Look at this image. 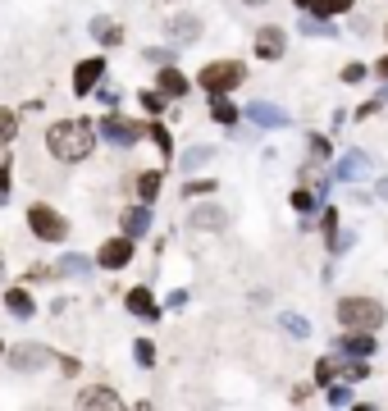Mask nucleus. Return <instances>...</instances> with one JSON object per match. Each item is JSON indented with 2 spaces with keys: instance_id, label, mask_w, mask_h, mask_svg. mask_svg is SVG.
Masks as SVG:
<instances>
[{
  "instance_id": "nucleus-6",
  "label": "nucleus",
  "mask_w": 388,
  "mask_h": 411,
  "mask_svg": "<svg viewBox=\"0 0 388 411\" xmlns=\"http://www.w3.org/2000/svg\"><path fill=\"white\" fill-rule=\"evenodd\" d=\"M101 78H105V60H101V55H92V60H83V64L73 68V92L87 96L96 83H101Z\"/></svg>"
},
{
  "instance_id": "nucleus-4",
  "label": "nucleus",
  "mask_w": 388,
  "mask_h": 411,
  "mask_svg": "<svg viewBox=\"0 0 388 411\" xmlns=\"http://www.w3.org/2000/svg\"><path fill=\"white\" fill-rule=\"evenodd\" d=\"M238 83H242V64H233V60H219V64L201 68V87H206V92H233Z\"/></svg>"
},
{
  "instance_id": "nucleus-7",
  "label": "nucleus",
  "mask_w": 388,
  "mask_h": 411,
  "mask_svg": "<svg viewBox=\"0 0 388 411\" xmlns=\"http://www.w3.org/2000/svg\"><path fill=\"white\" fill-rule=\"evenodd\" d=\"M101 129H105V137H110L114 146H133L142 137V124H128V119H119V114H105Z\"/></svg>"
},
{
  "instance_id": "nucleus-38",
  "label": "nucleus",
  "mask_w": 388,
  "mask_h": 411,
  "mask_svg": "<svg viewBox=\"0 0 388 411\" xmlns=\"http://www.w3.org/2000/svg\"><path fill=\"white\" fill-rule=\"evenodd\" d=\"M380 73H384V78H388V60H380Z\"/></svg>"
},
{
  "instance_id": "nucleus-22",
  "label": "nucleus",
  "mask_w": 388,
  "mask_h": 411,
  "mask_svg": "<svg viewBox=\"0 0 388 411\" xmlns=\"http://www.w3.org/2000/svg\"><path fill=\"white\" fill-rule=\"evenodd\" d=\"M210 114H215L224 129H229V124H238V110H233V105L224 101V92H215V101H210Z\"/></svg>"
},
{
  "instance_id": "nucleus-34",
  "label": "nucleus",
  "mask_w": 388,
  "mask_h": 411,
  "mask_svg": "<svg viewBox=\"0 0 388 411\" xmlns=\"http://www.w3.org/2000/svg\"><path fill=\"white\" fill-rule=\"evenodd\" d=\"M365 375H370V366H365V361H361V357H356V361H352V366H347V379H365Z\"/></svg>"
},
{
  "instance_id": "nucleus-36",
  "label": "nucleus",
  "mask_w": 388,
  "mask_h": 411,
  "mask_svg": "<svg viewBox=\"0 0 388 411\" xmlns=\"http://www.w3.org/2000/svg\"><path fill=\"white\" fill-rule=\"evenodd\" d=\"M201 160H210V146H192L188 151V165H201Z\"/></svg>"
},
{
  "instance_id": "nucleus-18",
  "label": "nucleus",
  "mask_w": 388,
  "mask_h": 411,
  "mask_svg": "<svg viewBox=\"0 0 388 411\" xmlns=\"http://www.w3.org/2000/svg\"><path fill=\"white\" fill-rule=\"evenodd\" d=\"M78 407H119V393H114V388H87V393L78 398Z\"/></svg>"
},
{
  "instance_id": "nucleus-23",
  "label": "nucleus",
  "mask_w": 388,
  "mask_h": 411,
  "mask_svg": "<svg viewBox=\"0 0 388 411\" xmlns=\"http://www.w3.org/2000/svg\"><path fill=\"white\" fill-rule=\"evenodd\" d=\"M87 270H92V261H87V256H64L60 266H55V274H87Z\"/></svg>"
},
{
  "instance_id": "nucleus-37",
  "label": "nucleus",
  "mask_w": 388,
  "mask_h": 411,
  "mask_svg": "<svg viewBox=\"0 0 388 411\" xmlns=\"http://www.w3.org/2000/svg\"><path fill=\"white\" fill-rule=\"evenodd\" d=\"M375 197H384V201H388V179L380 183V188H375Z\"/></svg>"
},
{
  "instance_id": "nucleus-26",
  "label": "nucleus",
  "mask_w": 388,
  "mask_h": 411,
  "mask_svg": "<svg viewBox=\"0 0 388 411\" xmlns=\"http://www.w3.org/2000/svg\"><path fill=\"white\" fill-rule=\"evenodd\" d=\"M133 347H138V352H133V357H138V366H151V361H155V347H151V338H138Z\"/></svg>"
},
{
  "instance_id": "nucleus-3",
  "label": "nucleus",
  "mask_w": 388,
  "mask_h": 411,
  "mask_svg": "<svg viewBox=\"0 0 388 411\" xmlns=\"http://www.w3.org/2000/svg\"><path fill=\"white\" fill-rule=\"evenodd\" d=\"M28 224H32V233L42 242H64L69 238V224H64V215H55L51 206H32L28 210Z\"/></svg>"
},
{
  "instance_id": "nucleus-24",
  "label": "nucleus",
  "mask_w": 388,
  "mask_h": 411,
  "mask_svg": "<svg viewBox=\"0 0 388 411\" xmlns=\"http://www.w3.org/2000/svg\"><path fill=\"white\" fill-rule=\"evenodd\" d=\"M138 192H142V197L151 201L155 192H160V174H155V169H151V174H142V179H138Z\"/></svg>"
},
{
  "instance_id": "nucleus-5",
  "label": "nucleus",
  "mask_w": 388,
  "mask_h": 411,
  "mask_svg": "<svg viewBox=\"0 0 388 411\" xmlns=\"http://www.w3.org/2000/svg\"><path fill=\"white\" fill-rule=\"evenodd\" d=\"M133 261V238L123 233V238H110L101 251H96V266H105V270H119V266H128Z\"/></svg>"
},
{
  "instance_id": "nucleus-20",
  "label": "nucleus",
  "mask_w": 388,
  "mask_h": 411,
  "mask_svg": "<svg viewBox=\"0 0 388 411\" xmlns=\"http://www.w3.org/2000/svg\"><path fill=\"white\" fill-rule=\"evenodd\" d=\"M5 306L14 311V316H32V311H37V306H32V297H28L23 288H9V292H5Z\"/></svg>"
},
{
  "instance_id": "nucleus-28",
  "label": "nucleus",
  "mask_w": 388,
  "mask_h": 411,
  "mask_svg": "<svg viewBox=\"0 0 388 411\" xmlns=\"http://www.w3.org/2000/svg\"><path fill=\"white\" fill-rule=\"evenodd\" d=\"M147 133H151V142L160 146V155H169V151H174V142H169V133H164V129H155V124H151Z\"/></svg>"
},
{
  "instance_id": "nucleus-1",
  "label": "nucleus",
  "mask_w": 388,
  "mask_h": 411,
  "mask_svg": "<svg viewBox=\"0 0 388 411\" xmlns=\"http://www.w3.org/2000/svg\"><path fill=\"white\" fill-rule=\"evenodd\" d=\"M46 146H51L55 160L78 165V160H87V155H92L96 133H92V124H87V119H60L51 133H46Z\"/></svg>"
},
{
  "instance_id": "nucleus-32",
  "label": "nucleus",
  "mask_w": 388,
  "mask_h": 411,
  "mask_svg": "<svg viewBox=\"0 0 388 411\" xmlns=\"http://www.w3.org/2000/svg\"><path fill=\"white\" fill-rule=\"evenodd\" d=\"M14 133H18V129H14V114H9V110H0V142H9Z\"/></svg>"
},
{
  "instance_id": "nucleus-31",
  "label": "nucleus",
  "mask_w": 388,
  "mask_h": 411,
  "mask_svg": "<svg viewBox=\"0 0 388 411\" xmlns=\"http://www.w3.org/2000/svg\"><path fill=\"white\" fill-rule=\"evenodd\" d=\"M142 105H147V114H160L164 110V96L160 92H142Z\"/></svg>"
},
{
  "instance_id": "nucleus-10",
  "label": "nucleus",
  "mask_w": 388,
  "mask_h": 411,
  "mask_svg": "<svg viewBox=\"0 0 388 411\" xmlns=\"http://www.w3.org/2000/svg\"><path fill=\"white\" fill-rule=\"evenodd\" d=\"M256 55L260 60H279V55H284V32H279V28H260L256 32Z\"/></svg>"
},
{
  "instance_id": "nucleus-21",
  "label": "nucleus",
  "mask_w": 388,
  "mask_h": 411,
  "mask_svg": "<svg viewBox=\"0 0 388 411\" xmlns=\"http://www.w3.org/2000/svg\"><path fill=\"white\" fill-rule=\"evenodd\" d=\"M310 9H315V18H334V14H347L352 0H310Z\"/></svg>"
},
{
  "instance_id": "nucleus-8",
  "label": "nucleus",
  "mask_w": 388,
  "mask_h": 411,
  "mask_svg": "<svg viewBox=\"0 0 388 411\" xmlns=\"http://www.w3.org/2000/svg\"><path fill=\"white\" fill-rule=\"evenodd\" d=\"M46 361H51V352L37 347V342H23V347L9 352V366H14V370H42Z\"/></svg>"
},
{
  "instance_id": "nucleus-13",
  "label": "nucleus",
  "mask_w": 388,
  "mask_h": 411,
  "mask_svg": "<svg viewBox=\"0 0 388 411\" xmlns=\"http://www.w3.org/2000/svg\"><path fill=\"white\" fill-rule=\"evenodd\" d=\"M247 114H251V124H260V129H284L288 124V114L279 110V105H265V101H256Z\"/></svg>"
},
{
  "instance_id": "nucleus-12",
  "label": "nucleus",
  "mask_w": 388,
  "mask_h": 411,
  "mask_svg": "<svg viewBox=\"0 0 388 411\" xmlns=\"http://www.w3.org/2000/svg\"><path fill=\"white\" fill-rule=\"evenodd\" d=\"M188 229H224V210L219 206H197V210H188Z\"/></svg>"
},
{
  "instance_id": "nucleus-29",
  "label": "nucleus",
  "mask_w": 388,
  "mask_h": 411,
  "mask_svg": "<svg viewBox=\"0 0 388 411\" xmlns=\"http://www.w3.org/2000/svg\"><path fill=\"white\" fill-rule=\"evenodd\" d=\"M206 192H215V183H210V179H197V183H188V188H183V197H206Z\"/></svg>"
},
{
  "instance_id": "nucleus-35",
  "label": "nucleus",
  "mask_w": 388,
  "mask_h": 411,
  "mask_svg": "<svg viewBox=\"0 0 388 411\" xmlns=\"http://www.w3.org/2000/svg\"><path fill=\"white\" fill-rule=\"evenodd\" d=\"M361 78H365V64H347L343 68V83H361Z\"/></svg>"
},
{
  "instance_id": "nucleus-39",
  "label": "nucleus",
  "mask_w": 388,
  "mask_h": 411,
  "mask_svg": "<svg viewBox=\"0 0 388 411\" xmlns=\"http://www.w3.org/2000/svg\"><path fill=\"white\" fill-rule=\"evenodd\" d=\"M293 5H310V0H293Z\"/></svg>"
},
{
  "instance_id": "nucleus-33",
  "label": "nucleus",
  "mask_w": 388,
  "mask_h": 411,
  "mask_svg": "<svg viewBox=\"0 0 388 411\" xmlns=\"http://www.w3.org/2000/svg\"><path fill=\"white\" fill-rule=\"evenodd\" d=\"M329 403H334V407H347V403H352V393H347V388H334V384H329Z\"/></svg>"
},
{
  "instance_id": "nucleus-16",
  "label": "nucleus",
  "mask_w": 388,
  "mask_h": 411,
  "mask_svg": "<svg viewBox=\"0 0 388 411\" xmlns=\"http://www.w3.org/2000/svg\"><path fill=\"white\" fill-rule=\"evenodd\" d=\"M147 229H151V210H147V206H133V210H123V233H128V238H142Z\"/></svg>"
},
{
  "instance_id": "nucleus-17",
  "label": "nucleus",
  "mask_w": 388,
  "mask_h": 411,
  "mask_svg": "<svg viewBox=\"0 0 388 411\" xmlns=\"http://www.w3.org/2000/svg\"><path fill=\"white\" fill-rule=\"evenodd\" d=\"M169 37H174V42H197L201 23H197V18H169Z\"/></svg>"
},
{
  "instance_id": "nucleus-2",
  "label": "nucleus",
  "mask_w": 388,
  "mask_h": 411,
  "mask_svg": "<svg viewBox=\"0 0 388 411\" xmlns=\"http://www.w3.org/2000/svg\"><path fill=\"white\" fill-rule=\"evenodd\" d=\"M338 320H343V329H375L384 320V306L375 297H343L338 302Z\"/></svg>"
},
{
  "instance_id": "nucleus-25",
  "label": "nucleus",
  "mask_w": 388,
  "mask_h": 411,
  "mask_svg": "<svg viewBox=\"0 0 388 411\" xmlns=\"http://www.w3.org/2000/svg\"><path fill=\"white\" fill-rule=\"evenodd\" d=\"M334 375H338V366H334V361H315V384H334Z\"/></svg>"
},
{
  "instance_id": "nucleus-30",
  "label": "nucleus",
  "mask_w": 388,
  "mask_h": 411,
  "mask_svg": "<svg viewBox=\"0 0 388 411\" xmlns=\"http://www.w3.org/2000/svg\"><path fill=\"white\" fill-rule=\"evenodd\" d=\"M293 206H297L302 215H310V210H315V197H310L306 188H297V192H293Z\"/></svg>"
},
{
  "instance_id": "nucleus-40",
  "label": "nucleus",
  "mask_w": 388,
  "mask_h": 411,
  "mask_svg": "<svg viewBox=\"0 0 388 411\" xmlns=\"http://www.w3.org/2000/svg\"><path fill=\"white\" fill-rule=\"evenodd\" d=\"M247 5H260V0H247Z\"/></svg>"
},
{
  "instance_id": "nucleus-15",
  "label": "nucleus",
  "mask_w": 388,
  "mask_h": 411,
  "mask_svg": "<svg viewBox=\"0 0 388 411\" xmlns=\"http://www.w3.org/2000/svg\"><path fill=\"white\" fill-rule=\"evenodd\" d=\"M338 347H343L347 357H370V352H375V338H370V329H352V334L338 342Z\"/></svg>"
},
{
  "instance_id": "nucleus-19",
  "label": "nucleus",
  "mask_w": 388,
  "mask_h": 411,
  "mask_svg": "<svg viewBox=\"0 0 388 411\" xmlns=\"http://www.w3.org/2000/svg\"><path fill=\"white\" fill-rule=\"evenodd\" d=\"M92 37H96V42H105V46H119L123 28H119V23H110V18H96V23H92Z\"/></svg>"
},
{
  "instance_id": "nucleus-11",
  "label": "nucleus",
  "mask_w": 388,
  "mask_h": 411,
  "mask_svg": "<svg viewBox=\"0 0 388 411\" xmlns=\"http://www.w3.org/2000/svg\"><path fill=\"white\" fill-rule=\"evenodd\" d=\"M123 306L133 311V316H142V320H155L160 311H155V297H151V288H133L128 297H123Z\"/></svg>"
},
{
  "instance_id": "nucleus-27",
  "label": "nucleus",
  "mask_w": 388,
  "mask_h": 411,
  "mask_svg": "<svg viewBox=\"0 0 388 411\" xmlns=\"http://www.w3.org/2000/svg\"><path fill=\"white\" fill-rule=\"evenodd\" d=\"M284 329H288V334H297V338H306V334H310V325H306L302 316H284Z\"/></svg>"
},
{
  "instance_id": "nucleus-9",
  "label": "nucleus",
  "mask_w": 388,
  "mask_h": 411,
  "mask_svg": "<svg viewBox=\"0 0 388 411\" xmlns=\"http://www.w3.org/2000/svg\"><path fill=\"white\" fill-rule=\"evenodd\" d=\"M155 92L160 96H188V78L174 64H160V78H155Z\"/></svg>"
},
{
  "instance_id": "nucleus-14",
  "label": "nucleus",
  "mask_w": 388,
  "mask_h": 411,
  "mask_svg": "<svg viewBox=\"0 0 388 411\" xmlns=\"http://www.w3.org/2000/svg\"><path fill=\"white\" fill-rule=\"evenodd\" d=\"M365 165H370V155H365V151H347L343 160L334 165V179H361Z\"/></svg>"
}]
</instances>
